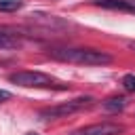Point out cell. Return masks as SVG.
<instances>
[{"label": "cell", "instance_id": "6da1fadb", "mask_svg": "<svg viewBox=\"0 0 135 135\" xmlns=\"http://www.w3.org/2000/svg\"><path fill=\"white\" fill-rule=\"evenodd\" d=\"M49 55L59 61L78 63V65H105L112 61V55L97 49H53L49 51Z\"/></svg>", "mask_w": 135, "mask_h": 135}, {"label": "cell", "instance_id": "7a4b0ae2", "mask_svg": "<svg viewBox=\"0 0 135 135\" xmlns=\"http://www.w3.org/2000/svg\"><path fill=\"white\" fill-rule=\"evenodd\" d=\"M93 101H95V99L89 97V95H84V97H76V99H72V101H63V103H57V105L44 108V110L40 112V118H42V120L63 118V116H68V114H74V112L82 110V108H89Z\"/></svg>", "mask_w": 135, "mask_h": 135}, {"label": "cell", "instance_id": "3957f363", "mask_svg": "<svg viewBox=\"0 0 135 135\" xmlns=\"http://www.w3.org/2000/svg\"><path fill=\"white\" fill-rule=\"evenodd\" d=\"M8 80L13 84L27 86V89H46V86H53L51 76H46L42 72H13V74H8Z\"/></svg>", "mask_w": 135, "mask_h": 135}, {"label": "cell", "instance_id": "277c9868", "mask_svg": "<svg viewBox=\"0 0 135 135\" xmlns=\"http://www.w3.org/2000/svg\"><path fill=\"white\" fill-rule=\"evenodd\" d=\"M124 127L122 124H116V122H97V124H89V127H82L70 135H118L122 133Z\"/></svg>", "mask_w": 135, "mask_h": 135}, {"label": "cell", "instance_id": "5b68a950", "mask_svg": "<svg viewBox=\"0 0 135 135\" xmlns=\"http://www.w3.org/2000/svg\"><path fill=\"white\" fill-rule=\"evenodd\" d=\"M97 4L103 8H120L135 13V0H97Z\"/></svg>", "mask_w": 135, "mask_h": 135}, {"label": "cell", "instance_id": "8992f818", "mask_svg": "<svg viewBox=\"0 0 135 135\" xmlns=\"http://www.w3.org/2000/svg\"><path fill=\"white\" fill-rule=\"evenodd\" d=\"M21 46V40L15 36V34H6L0 30V51H8V49H19Z\"/></svg>", "mask_w": 135, "mask_h": 135}, {"label": "cell", "instance_id": "52a82bcc", "mask_svg": "<svg viewBox=\"0 0 135 135\" xmlns=\"http://www.w3.org/2000/svg\"><path fill=\"white\" fill-rule=\"evenodd\" d=\"M124 105H127L124 97H110L103 101V110H108V112H122Z\"/></svg>", "mask_w": 135, "mask_h": 135}, {"label": "cell", "instance_id": "ba28073f", "mask_svg": "<svg viewBox=\"0 0 135 135\" xmlns=\"http://www.w3.org/2000/svg\"><path fill=\"white\" fill-rule=\"evenodd\" d=\"M23 6V0H0V13H11Z\"/></svg>", "mask_w": 135, "mask_h": 135}, {"label": "cell", "instance_id": "9c48e42d", "mask_svg": "<svg viewBox=\"0 0 135 135\" xmlns=\"http://www.w3.org/2000/svg\"><path fill=\"white\" fill-rule=\"evenodd\" d=\"M122 86L127 93H135V74H127L122 78Z\"/></svg>", "mask_w": 135, "mask_h": 135}, {"label": "cell", "instance_id": "30bf717a", "mask_svg": "<svg viewBox=\"0 0 135 135\" xmlns=\"http://www.w3.org/2000/svg\"><path fill=\"white\" fill-rule=\"evenodd\" d=\"M6 99H11V93H8V91H4V89H0V103H2V101H6Z\"/></svg>", "mask_w": 135, "mask_h": 135}, {"label": "cell", "instance_id": "8fae6325", "mask_svg": "<svg viewBox=\"0 0 135 135\" xmlns=\"http://www.w3.org/2000/svg\"><path fill=\"white\" fill-rule=\"evenodd\" d=\"M129 49H133V51H135V40H131V42H129Z\"/></svg>", "mask_w": 135, "mask_h": 135}, {"label": "cell", "instance_id": "7c38bea8", "mask_svg": "<svg viewBox=\"0 0 135 135\" xmlns=\"http://www.w3.org/2000/svg\"><path fill=\"white\" fill-rule=\"evenodd\" d=\"M27 135H38V133H34V131H30V133H27Z\"/></svg>", "mask_w": 135, "mask_h": 135}]
</instances>
